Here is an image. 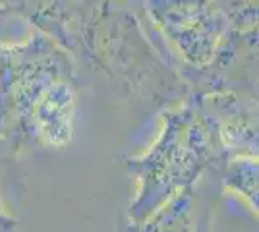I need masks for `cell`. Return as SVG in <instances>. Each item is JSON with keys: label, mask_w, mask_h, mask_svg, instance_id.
Instances as JSON below:
<instances>
[{"label": "cell", "mask_w": 259, "mask_h": 232, "mask_svg": "<svg viewBox=\"0 0 259 232\" xmlns=\"http://www.w3.org/2000/svg\"><path fill=\"white\" fill-rule=\"evenodd\" d=\"M215 155L209 132L197 130L188 122L162 132L151 153L136 163L141 188L130 209L134 224L147 221L162 205L186 192L197 180L195 176L211 165Z\"/></svg>", "instance_id": "obj_1"}, {"label": "cell", "mask_w": 259, "mask_h": 232, "mask_svg": "<svg viewBox=\"0 0 259 232\" xmlns=\"http://www.w3.org/2000/svg\"><path fill=\"white\" fill-rule=\"evenodd\" d=\"M192 209V199L182 192L162 205V209L153 213L149 222H140L136 232H195Z\"/></svg>", "instance_id": "obj_2"}, {"label": "cell", "mask_w": 259, "mask_h": 232, "mask_svg": "<svg viewBox=\"0 0 259 232\" xmlns=\"http://www.w3.org/2000/svg\"><path fill=\"white\" fill-rule=\"evenodd\" d=\"M225 182L230 190L240 192V196L249 199V203L259 211V159L242 157L228 166Z\"/></svg>", "instance_id": "obj_3"}]
</instances>
